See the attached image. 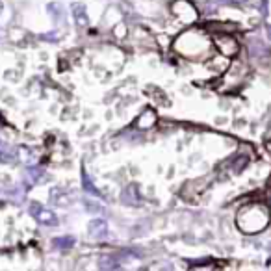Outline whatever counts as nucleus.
Wrapping results in <instances>:
<instances>
[{
    "label": "nucleus",
    "mask_w": 271,
    "mask_h": 271,
    "mask_svg": "<svg viewBox=\"0 0 271 271\" xmlns=\"http://www.w3.org/2000/svg\"><path fill=\"white\" fill-rule=\"evenodd\" d=\"M268 219H270V214H268V208L262 206V204H251V206H245L238 214V227L245 232H258V230L266 229L268 225Z\"/></svg>",
    "instance_id": "1"
},
{
    "label": "nucleus",
    "mask_w": 271,
    "mask_h": 271,
    "mask_svg": "<svg viewBox=\"0 0 271 271\" xmlns=\"http://www.w3.org/2000/svg\"><path fill=\"white\" fill-rule=\"evenodd\" d=\"M30 214L37 219V223H41V225H47V227L58 225V216L54 214L52 210H47V208H43V206H39L37 203H32Z\"/></svg>",
    "instance_id": "2"
},
{
    "label": "nucleus",
    "mask_w": 271,
    "mask_h": 271,
    "mask_svg": "<svg viewBox=\"0 0 271 271\" xmlns=\"http://www.w3.org/2000/svg\"><path fill=\"white\" fill-rule=\"evenodd\" d=\"M87 230H89V238H93V240H104L106 236H108V223H106V219L97 218L89 223Z\"/></svg>",
    "instance_id": "3"
},
{
    "label": "nucleus",
    "mask_w": 271,
    "mask_h": 271,
    "mask_svg": "<svg viewBox=\"0 0 271 271\" xmlns=\"http://www.w3.org/2000/svg\"><path fill=\"white\" fill-rule=\"evenodd\" d=\"M216 45H218L219 52L225 54V56H234V54L240 51V45L238 41H234L232 37H216Z\"/></svg>",
    "instance_id": "4"
},
{
    "label": "nucleus",
    "mask_w": 271,
    "mask_h": 271,
    "mask_svg": "<svg viewBox=\"0 0 271 271\" xmlns=\"http://www.w3.org/2000/svg\"><path fill=\"white\" fill-rule=\"evenodd\" d=\"M121 203L126 204V206H137L141 203V197H139V191H137V186L136 184H130L123 189L121 193Z\"/></svg>",
    "instance_id": "5"
},
{
    "label": "nucleus",
    "mask_w": 271,
    "mask_h": 271,
    "mask_svg": "<svg viewBox=\"0 0 271 271\" xmlns=\"http://www.w3.org/2000/svg\"><path fill=\"white\" fill-rule=\"evenodd\" d=\"M71 10H73V17H74V22H76V26L78 28H85V26H89V19H87V13H85V6H84L82 2H76L71 6Z\"/></svg>",
    "instance_id": "6"
},
{
    "label": "nucleus",
    "mask_w": 271,
    "mask_h": 271,
    "mask_svg": "<svg viewBox=\"0 0 271 271\" xmlns=\"http://www.w3.org/2000/svg\"><path fill=\"white\" fill-rule=\"evenodd\" d=\"M24 178H26V182L32 184V186H34V184H41V182H45V180H49V177L45 175V171H43L41 167H28Z\"/></svg>",
    "instance_id": "7"
},
{
    "label": "nucleus",
    "mask_w": 271,
    "mask_h": 271,
    "mask_svg": "<svg viewBox=\"0 0 271 271\" xmlns=\"http://www.w3.org/2000/svg\"><path fill=\"white\" fill-rule=\"evenodd\" d=\"M15 156H17L15 149L11 145H8L4 139H0V162L11 164V162H15Z\"/></svg>",
    "instance_id": "8"
},
{
    "label": "nucleus",
    "mask_w": 271,
    "mask_h": 271,
    "mask_svg": "<svg viewBox=\"0 0 271 271\" xmlns=\"http://www.w3.org/2000/svg\"><path fill=\"white\" fill-rule=\"evenodd\" d=\"M154 123H156V115H154V112H152V110H145V112L141 114V117L137 119L136 125L139 126V128H149V126H152Z\"/></svg>",
    "instance_id": "9"
},
{
    "label": "nucleus",
    "mask_w": 271,
    "mask_h": 271,
    "mask_svg": "<svg viewBox=\"0 0 271 271\" xmlns=\"http://www.w3.org/2000/svg\"><path fill=\"white\" fill-rule=\"evenodd\" d=\"M52 245L56 247V249L67 251V249H71V247L74 245V238H73V236H62V238H54Z\"/></svg>",
    "instance_id": "10"
},
{
    "label": "nucleus",
    "mask_w": 271,
    "mask_h": 271,
    "mask_svg": "<svg viewBox=\"0 0 271 271\" xmlns=\"http://www.w3.org/2000/svg\"><path fill=\"white\" fill-rule=\"evenodd\" d=\"M101 268L102 270H119L121 266H119V262L112 258V256H104V258H101Z\"/></svg>",
    "instance_id": "11"
},
{
    "label": "nucleus",
    "mask_w": 271,
    "mask_h": 271,
    "mask_svg": "<svg viewBox=\"0 0 271 271\" xmlns=\"http://www.w3.org/2000/svg\"><path fill=\"white\" fill-rule=\"evenodd\" d=\"M82 180H84V188H85V191H89V193H95V195H101V193H99V189L93 186V182H89V177L85 175V171L82 173Z\"/></svg>",
    "instance_id": "12"
},
{
    "label": "nucleus",
    "mask_w": 271,
    "mask_h": 271,
    "mask_svg": "<svg viewBox=\"0 0 271 271\" xmlns=\"http://www.w3.org/2000/svg\"><path fill=\"white\" fill-rule=\"evenodd\" d=\"M219 4H227V6H240V4H245L247 0H216Z\"/></svg>",
    "instance_id": "13"
},
{
    "label": "nucleus",
    "mask_w": 271,
    "mask_h": 271,
    "mask_svg": "<svg viewBox=\"0 0 271 271\" xmlns=\"http://www.w3.org/2000/svg\"><path fill=\"white\" fill-rule=\"evenodd\" d=\"M241 162H236V166H234V171L238 173V171H241L243 167H245V164H247V158H240Z\"/></svg>",
    "instance_id": "14"
},
{
    "label": "nucleus",
    "mask_w": 271,
    "mask_h": 271,
    "mask_svg": "<svg viewBox=\"0 0 271 271\" xmlns=\"http://www.w3.org/2000/svg\"><path fill=\"white\" fill-rule=\"evenodd\" d=\"M268 37H270V41H271V26H268Z\"/></svg>",
    "instance_id": "15"
},
{
    "label": "nucleus",
    "mask_w": 271,
    "mask_h": 271,
    "mask_svg": "<svg viewBox=\"0 0 271 271\" xmlns=\"http://www.w3.org/2000/svg\"><path fill=\"white\" fill-rule=\"evenodd\" d=\"M2 10H4V4H2V2H0V13H2Z\"/></svg>",
    "instance_id": "16"
}]
</instances>
